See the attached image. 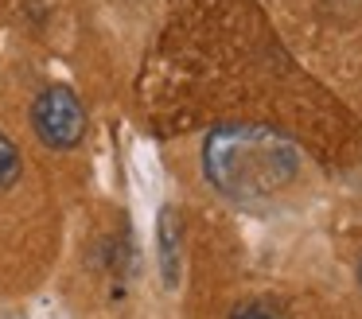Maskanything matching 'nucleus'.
I'll return each mask as SVG.
<instances>
[{
  "label": "nucleus",
  "instance_id": "nucleus-6",
  "mask_svg": "<svg viewBox=\"0 0 362 319\" xmlns=\"http://www.w3.org/2000/svg\"><path fill=\"white\" fill-rule=\"evenodd\" d=\"M358 288H362V261H358Z\"/></svg>",
  "mask_w": 362,
  "mask_h": 319
},
{
  "label": "nucleus",
  "instance_id": "nucleus-4",
  "mask_svg": "<svg viewBox=\"0 0 362 319\" xmlns=\"http://www.w3.org/2000/svg\"><path fill=\"white\" fill-rule=\"evenodd\" d=\"M20 171H24V156H20V148L0 132V191H8L20 179Z\"/></svg>",
  "mask_w": 362,
  "mask_h": 319
},
{
  "label": "nucleus",
  "instance_id": "nucleus-3",
  "mask_svg": "<svg viewBox=\"0 0 362 319\" xmlns=\"http://www.w3.org/2000/svg\"><path fill=\"white\" fill-rule=\"evenodd\" d=\"M156 249H160V277L164 288L180 284V214L172 207L160 210L156 218Z\"/></svg>",
  "mask_w": 362,
  "mask_h": 319
},
{
  "label": "nucleus",
  "instance_id": "nucleus-2",
  "mask_svg": "<svg viewBox=\"0 0 362 319\" xmlns=\"http://www.w3.org/2000/svg\"><path fill=\"white\" fill-rule=\"evenodd\" d=\"M32 129L55 152H71L86 137V105L71 86H43L32 101Z\"/></svg>",
  "mask_w": 362,
  "mask_h": 319
},
{
  "label": "nucleus",
  "instance_id": "nucleus-1",
  "mask_svg": "<svg viewBox=\"0 0 362 319\" xmlns=\"http://www.w3.org/2000/svg\"><path fill=\"white\" fill-rule=\"evenodd\" d=\"M203 179L234 202H261L300 179V148L269 124L230 121L203 137Z\"/></svg>",
  "mask_w": 362,
  "mask_h": 319
},
{
  "label": "nucleus",
  "instance_id": "nucleus-5",
  "mask_svg": "<svg viewBox=\"0 0 362 319\" xmlns=\"http://www.w3.org/2000/svg\"><path fill=\"white\" fill-rule=\"evenodd\" d=\"M230 319H284L276 308H265V303H257V300H245V303H238L234 311H230Z\"/></svg>",
  "mask_w": 362,
  "mask_h": 319
}]
</instances>
